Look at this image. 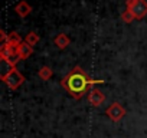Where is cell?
<instances>
[{
  "instance_id": "1",
  "label": "cell",
  "mask_w": 147,
  "mask_h": 138,
  "mask_svg": "<svg viewBox=\"0 0 147 138\" xmlns=\"http://www.w3.org/2000/svg\"><path fill=\"white\" fill-rule=\"evenodd\" d=\"M88 84H90L88 78L82 72H78V71L72 72L69 75V78H68V89L71 92H74V94H78V95L80 94L82 95L85 92Z\"/></svg>"
},
{
  "instance_id": "2",
  "label": "cell",
  "mask_w": 147,
  "mask_h": 138,
  "mask_svg": "<svg viewBox=\"0 0 147 138\" xmlns=\"http://www.w3.org/2000/svg\"><path fill=\"white\" fill-rule=\"evenodd\" d=\"M5 82H6L10 88H16V86H19V85L23 82V78L20 76V74H19L18 71H13V72L5 79Z\"/></svg>"
},
{
  "instance_id": "3",
  "label": "cell",
  "mask_w": 147,
  "mask_h": 138,
  "mask_svg": "<svg viewBox=\"0 0 147 138\" xmlns=\"http://www.w3.org/2000/svg\"><path fill=\"white\" fill-rule=\"evenodd\" d=\"M18 55H19V58H22V59H25V58H28L30 53H32V49H30V46L29 45H25V43H22V45H19L18 46Z\"/></svg>"
},
{
  "instance_id": "4",
  "label": "cell",
  "mask_w": 147,
  "mask_h": 138,
  "mask_svg": "<svg viewBox=\"0 0 147 138\" xmlns=\"http://www.w3.org/2000/svg\"><path fill=\"white\" fill-rule=\"evenodd\" d=\"M102 99H104V96L100 94V91H95V89H94V91L91 92V95H90V101H91L94 105H100V102H101Z\"/></svg>"
},
{
  "instance_id": "5",
  "label": "cell",
  "mask_w": 147,
  "mask_h": 138,
  "mask_svg": "<svg viewBox=\"0 0 147 138\" xmlns=\"http://www.w3.org/2000/svg\"><path fill=\"white\" fill-rule=\"evenodd\" d=\"M16 12H18L20 16H26V15L30 12V7L28 6V3H26V2H22V3L16 7Z\"/></svg>"
},
{
  "instance_id": "6",
  "label": "cell",
  "mask_w": 147,
  "mask_h": 138,
  "mask_svg": "<svg viewBox=\"0 0 147 138\" xmlns=\"http://www.w3.org/2000/svg\"><path fill=\"white\" fill-rule=\"evenodd\" d=\"M66 42H68V40H66V38H65L63 35L61 36V39H56V43H61V48H65Z\"/></svg>"
}]
</instances>
